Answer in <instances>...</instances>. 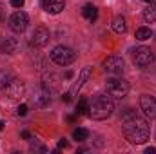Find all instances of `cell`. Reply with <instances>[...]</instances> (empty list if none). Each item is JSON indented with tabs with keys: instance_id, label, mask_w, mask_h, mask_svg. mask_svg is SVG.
<instances>
[{
	"instance_id": "8fae6325",
	"label": "cell",
	"mask_w": 156,
	"mask_h": 154,
	"mask_svg": "<svg viewBox=\"0 0 156 154\" xmlns=\"http://www.w3.org/2000/svg\"><path fill=\"white\" fill-rule=\"evenodd\" d=\"M64 5H66L64 0H42V7H44L47 13H51V15L62 13V11H64Z\"/></svg>"
},
{
	"instance_id": "cb8c5ba5",
	"label": "cell",
	"mask_w": 156,
	"mask_h": 154,
	"mask_svg": "<svg viewBox=\"0 0 156 154\" xmlns=\"http://www.w3.org/2000/svg\"><path fill=\"white\" fill-rule=\"evenodd\" d=\"M69 147V142L67 140H60L58 142V149H67Z\"/></svg>"
},
{
	"instance_id": "d4e9b609",
	"label": "cell",
	"mask_w": 156,
	"mask_h": 154,
	"mask_svg": "<svg viewBox=\"0 0 156 154\" xmlns=\"http://www.w3.org/2000/svg\"><path fill=\"white\" fill-rule=\"evenodd\" d=\"M11 5H13V7H18V9H20V7L24 5V0H11Z\"/></svg>"
},
{
	"instance_id": "6da1fadb",
	"label": "cell",
	"mask_w": 156,
	"mask_h": 154,
	"mask_svg": "<svg viewBox=\"0 0 156 154\" xmlns=\"http://www.w3.org/2000/svg\"><path fill=\"white\" fill-rule=\"evenodd\" d=\"M122 129H123L125 138L134 145L145 143L151 136V129H149L147 120H144L136 111H131V109H127L122 114Z\"/></svg>"
},
{
	"instance_id": "f546056e",
	"label": "cell",
	"mask_w": 156,
	"mask_h": 154,
	"mask_svg": "<svg viewBox=\"0 0 156 154\" xmlns=\"http://www.w3.org/2000/svg\"><path fill=\"white\" fill-rule=\"evenodd\" d=\"M4 20V11H2V7H0V22Z\"/></svg>"
},
{
	"instance_id": "2e32d148",
	"label": "cell",
	"mask_w": 156,
	"mask_h": 154,
	"mask_svg": "<svg viewBox=\"0 0 156 154\" xmlns=\"http://www.w3.org/2000/svg\"><path fill=\"white\" fill-rule=\"evenodd\" d=\"M82 16H83L85 20H89V22H94V20L98 18V9H96L94 5L87 4V5H83V9H82Z\"/></svg>"
},
{
	"instance_id": "d6986e66",
	"label": "cell",
	"mask_w": 156,
	"mask_h": 154,
	"mask_svg": "<svg viewBox=\"0 0 156 154\" xmlns=\"http://www.w3.org/2000/svg\"><path fill=\"white\" fill-rule=\"evenodd\" d=\"M144 20H145V22H151V24H154V22H156V9H154V5H147V7L144 9Z\"/></svg>"
},
{
	"instance_id": "ffe728a7",
	"label": "cell",
	"mask_w": 156,
	"mask_h": 154,
	"mask_svg": "<svg viewBox=\"0 0 156 154\" xmlns=\"http://www.w3.org/2000/svg\"><path fill=\"white\" fill-rule=\"evenodd\" d=\"M151 37H153V31L149 27H138L136 29V40L144 42V40H149Z\"/></svg>"
},
{
	"instance_id": "3957f363",
	"label": "cell",
	"mask_w": 156,
	"mask_h": 154,
	"mask_svg": "<svg viewBox=\"0 0 156 154\" xmlns=\"http://www.w3.org/2000/svg\"><path fill=\"white\" fill-rule=\"evenodd\" d=\"M51 60L56 64V65H71L75 60H76V53L71 49V47H66V45H58L51 51Z\"/></svg>"
},
{
	"instance_id": "8992f818",
	"label": "cell",
	"mask_w": 156,
	"mask_h": 154,
	"mask_svg": "<svg viewBox=\"0 0 156 154\" xmlns=\"http://www.w3.org/2000/svg\"><path fill=\"white\" fill-rule=\"evenodd\" d=\"M27 24H29V16L24 11H16L9 18V27H11L13 33H24L26 27H27Z\"/></svg>"
},
{
	"instance_id": "7a4b0ae2",
	"label": "cell",
	"mask_w": 156,
	"mask_h": 154,
	"mask_svg": "<svg viewBox=\"0 0 156 154\" xmlns=\"http://www.w3.org/2000/svg\"><path fill=\"white\" fill-rule=\"evenodd\" d=\"M113 111H115V103H113L111 96H107V94H96L89 102L87 114L91 116L93 120H105V118H109V116L113 114Z\"/></svg>"
},
{
	"instance_id": "4dcf8cb0",
	"label": "cell",
	"mask_w": 156,
	"mask_h": 154,
	"mask_svg": "<svg viewBox=\"0 0 156 154\" xmlns=\"http://www.w3.org/2000/svg\"><path fill=\"white\" fill-rule=\"evenodd\" d=\"M4 125H5V123H4V121H0V131L4 129Z\"/></svg>"
},
{
	"instance_id": "30bf717a",
	"label": "cell",
	"mask_w": 156,
	"mask_h": 154,
	"mask_svg": "<svg viewBox=\"0 0 156 154\" xmlns=\"http://www.w3.org/2000/svg\"><path fill=\"white\" fill-rule=\"evenodd\" d=\"M47 42H49V31L45 27H37L33 37H31V45L44 47V45H47Z\"/></svg>"
},
{
	"instance_id": "44dd1931",
	"label": "cell",
	"mask_w": 156,
	"mask_h": 154,
	"mask_svg": "<svg viewBox=\"0 0 156 154\" xmlns=\"http://www.w3.org/2000/svg\"><path fill=\"white\" fill-rule=\"evenodd\" d=\"M73 138H75L76 142H85V140L89 138V131L83 129V127H78V129L73 131Z\"/></svg>"
},
{
	"instance_id": "277c9868",
	"label": "cell",
	"mask_w": 156,
	"mask_h": 154,
	"mask_svg": "<svg viewBox=\"0 0 156 154\" xmlns=\"http://www.w3.org/2000/svg\"><path fill=\"white\" fill-rule=\"evenodd\" d=\"M133 60L138 67H149L153 62H154V53L151 47H145V45H140L136 49H133Z\"/></svg>"
},
{
	"instance_id": "9c48e42d",
	"label": "cell",
	"mask_w": 156,
	"mask_h": 154,
	"mask_svg": "<svg viewBox=\"0 0 156 154\" xmlns=\"http://www.w3.org/2000/svg\"><path fill=\"white\" fill-rule=\"evenodd\" d=\"M49 102H51V91H47L45 87H44V89H38V91L33 94V103H35V107H38V109L47 107Z\"/></svg>"
},
{
	"instance_id": "f1b7e54d",
	"label": "cell",
	"mask_w": 156,
	"mask_h": 154,
	"mask_svg": "<svg viewBox=\"0 0 156 154\" xmlns=\"http://www.w3.org/2000/svg\"><path fill=\"white\" fill-rule=\"evenodd\" d=\"M145 2H147L149 5H156V0H145Z\"/></svg>"
},
{
	"instance_id": "83f0119b",
	"label": "cell",
	"mask_w": 156,
	"mask_h": 154,
	"mask_svg": "<svg viewBox=\"0 0 156 154\" xmlns=\"http://www.w3.org/2000/svg\"><path fill=\"white\" fill-rule=\"evenodd\" d=\"M66 78L71 80V78H73V71H67V73H66Z\"/></svg>"
},
{
	"instance_id": "e0dca14e",
	"label": "cell",
	"mask_w": 156,
	"mask_h": 154,
	"mask_svg": "<svg viewBox=\"0 0 156 154\" xmlns=\"http://www.w3.org/2000/svg\"><path fill=\"white\" fill-rule=\"evenodd\" d=\"M15 80V76L9 73V71H5V69H2L0 71V91H5L9 85H11V82Z\"/></svg>"
},
{
	"instance_id": "5bb4252c",
	"label": "cell",
	"mask_w": 156,
	"mask_h": 154,
	"mask_svg": "<svg viewBox=\"0 0 156 154\" xmlns=\"http://www.w3.org/2000/svg\"><path fill=\"white\" fill-rule=\"evenodd\" d=\"M111 27H113V31H115V33H118V35H123V33L127 31V20H125L122 15H118V16H115V20H113Z\"/></svg>"
},
{
	"instance_id": "7402d4cb",
	"label": "cell",
	"mask_w": 156,
	"mask_h": 154,
	"mask_svg": "<svg viewBox=\"0 0 156 154\" xmlns=\"http://www.w3.org/2000/svg\"><path fill=\"white\" fill-rule=\"evenodd\" d=\"M31 151H38V152H47V149H45L44 145H40L38 142H35V143H31Z\"/></svg>"
},
{
	"instance_id": "603a6c76",
	"label": "cell",
	"mask_w": 156,
	"mask_h": 154,
	"mask_svg": "<svg viewBox=\"0 0 156 154\" xmlns=\"http://www.w3.org/2000/svg\"><path fill=\"white\" fill-rule=\"evenodd\" d=\"M16 113H18V116H26V114H27V105H26V103H22V105H18V109H16Z\"/></svg>"
},
{
	"instance_id": "ba28073f",
	"label": "cell",
	"mask_w": 156,
	"mask_h": 154,
	"mask_svg": "<svg viewBox=\"0 0 156 154\" xmlns=\"http://www.w3.org/2000/svg\"><path fill=\"white\" fill-rule=\"evenodd\" d=\"M140 107L144 111V114L151 120H156V96L151 94H144L140 98Z\"/></svg>"
},
{
	"instance_id": "ac0fdd59",
	"label": "cell",
	"mask_w": 156,
	"mask_h": 154,
	"mask_svg": "<svg viewBox=\"0 0 156 154\" xmlns=\"http://www.w3.org/2000/svg\"><path fill=\"white\" fill-rule=\"evenodd\" d=\"M87 111H89V100L87 98H80L76 103V116H82V114H87Z\"/></svg>"
},
{
	"instance_id": "484cf974",
	"label": "cell",
	"mask_w": 156,
	"mask_h": 154,
	"mask_svg": "<svg viewBox=\"0 0 156 154\" xmlns=\"http://www.w3.org/2000/svg\"><path fill=\"white\" fill-rule=\"evenodd\" d=\"M22 138H24V140H29V138H31V134H29L27 131H22Z\"/></svg>"
},
{
	"instance_id": "4316f807",
	"label": "cell",
	"mask_w": 156,
	"mask_h": 154,
	"mask_svg": "<svg viewBox=\"0 0 156 154\" xmlns=\"http://www.w3.org/2000/svg\"><path fill=\"white\" fill-rule=\"evenodd\" d=\"M154 152H156L154 147H147V149H145V154H154Z\"/></svg>"
},
{
	"instance_id": "5b68a950",
	"label": "cell",
	"mask_w": 156,
	"mask_h": 154,
	"mask_svg": "<svg viewBox=\"0 0 156 154\" xmlns=\"http://www.w3.org/2000/svg\"><path fill=\"white\" fill-rule=\"evenodd\" d=\"M107 93H109V96L122 100L129 93V83L122 78H109L107 80Z\"/></svg>"
},
{
	"instance_id": "7c38bea8",
	"label": "cell",
	"mask_w": 156,
	"mask_h": 154,
	"mask_svg": "<svg viewBox=\"0 0 156 154\" xmlns=\"http://www.w3.org/2000/svg\"><path fill=\"white\" fill-rule=\"evenodd\" d=\"M91 75H93V69H91V67H83V69H82V73H80V78H78V82L75 83V85H73V89L69 91V96H71V98H73V96L76 94L80 89H82V85H83V83H85V82H87V80L91 78Z\"/></svg>"
},
{
	"instance_id": "4fadbf2b",
	"label": "cell",
	"mask_w": 156,
	"mask_h": 154,
	"mask_svg": "<svg viewBox=\"0 0 156 154\" xmlns=\"http://www.w3.org/2000/svg\"><path fill=\"white\" fill-rule=\"evenodd\" d=\"M18 45L20 44H18L16 38H4V42L0 44V51L5 53V54H13V53H16Z\"/></svg>"
},
{
	"instance_id": "52a82bcc",
	"label": "cell",
	"mask_w": 156,
	"mask_h": 154,
	"mask_svg": "<svg viewBox=\"0 0 156 154\" xmlns=\"http://www.w3.org/2000/svg\"><path fill=\"white\" fill-rule=\"evenodd\" d=\"M104 69H105L107 73H111V75H122V73L125 71L123 58H122V56H116V54L107 56V58L104 60Z\"/></svg>"
},
{
	"instance_id": "9a60e30c",
	"label": "cell",
	"mask_w": 156,
	"mask_h": 154,
	"mask_svg": "<svg viewBox=\"0 0 156 154\" xmlns=\"http://www.w3.org/2000/svg\"><path fill=\"white\" fill-rule=\"evenodd\" d=\"M22 91H24V87H22V83L15 78L13 82H11V85L5 89V93L9 94V98H18L20 94H22Z\"/></svg>"
}]
</instances>
